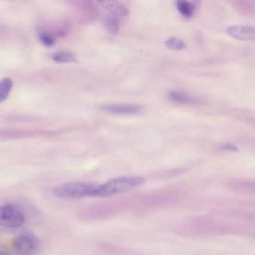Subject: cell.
<instances>
[{"label":"cell","instance_id":"cell-1","mask_svg":"<svg viewBox=\"0 0 255 255\" xmlns=\"http://www.w3.org/2000/svg\"><path fill=\"white\" fill-rule=\"evenodd\" d=\"M146 180L139 176H122L110 180L105 184L98 185L94 196L106 197L123 194L141 187Z\"/></svg>","mask_w":255,"mask_h":255},{"label":"cell","instance_id":"cell-2","mask_svg":"<svg viewBox=\"0 0 255 255\" xmlns=\"http://www.w3.org/2000/svg\"><path fill=\"white\" fill-rule=\"evenodd\" d=\"M98 184L86 182H69L58 186L53 190L56 196L63 199H79L94 196Z\"/></svg>","mask_w":255,"mask_h":255},{"label":"cell","instance_id":"cell-3","mask_svg":"<svg viewBox=\"0 0 255 255\" xmlns=\"http://www.w3.org/2000/svg\"><path fill=\"white\" fill-rule=\"evenodd\" d=\"M25 222L23 214L11 205L0 206V226L18 228Z\"/></svg>","mask_w":255,"mask_h":255},{"label":"cell","instance_id":"cell-4","mask_svg":"<svg viewBox=\"0 0 255 255\" xmlns=\"http://www.w3.org/2000/svg\"><path fill=\"white\" fill-rule=\"evenodd\" d=\"M103 110L111 114L133 115L141 114L144 111V108L142 105L136 104H114L105 105L103 107Z\"/></svg>","mask_w":255,"mask_h":255},{"label":"cell","instance_id":"cell-5","mask_svg":"<svg viewBox=\"0 0 255 255\" xmlns=\"http://www.w3.org/2000/svg\"><path fill=\"white\" fill-rule=\"evenodd\" d=\"M38 239L33 235L24 234L17 239L15 248L17 252L22 255H28L38 247Z\"/></svg>","mask_w":255,"mask_h":255},{"label":"cell","instance_id":"cell-6","mask_svg":"<svg viewBox=\"0 0 255 255\" xmlns=\"http://www.w3.org/2000/svg\"><path fill=\"white\" fill-rule=\"evenodd\" d=\"M231 37L239 40H255V28L249 25H231L227 29Z\"/></svg>","mask_w":255,"mask_h":255},{"label":"cell","instance_id":"cell-7","mask_svg":"<svg viewBox=\"0 0 255 255\" xmlns=\"http://www.w3.org/2000/svg\"><path fill=\"white\" fill-rule=\"evenodd\" d=\"M97 2L114 16L125 17L129 15L127 8L117 0H97Z\"/></svg>","mask_w":255,"mask_h":255},{"label":"cell","instance_id":"cell-8","mask_svg":"<svg viewBox=\"0 0 255 255\" xmlns=\"http://www.w3.org/2000/svg\"><path fill=\"white\" fill-rule=\"evenodd\" d=\"M169 97L172 101L180 104H198L200 99L193 97L187 93L183 91H173L169 92Z\"/></svg>","mask_w":255,"mask_h":255},{"label":"cell","instance_id":"cell-9","mask_svg":"<svg viewBox=\"0 0 255 255\" xmlns=\"http://www.w3.org/2000/svg\"><path fill=\"white\" fill-rule=\"evenodd\" d=\"M176 7L177 11L184 18H192L194 14V5L187 0H177Z\"/></svg>","mask_w":255,"mask_h":255},{"label":"cell","instance_id":"cell-10","mask_svg":"<svg viewBox=\"0 0 255 255\" xmlns=\"http://www.w3.org/2000/svg\"><path fill=\"white\" fill-rule=\"evenodd\" d=\"M104 25L109 33L115 35L118 33L119 29V22L116 16L114 15H105L103 18Z\"/></svg>","mask_w":255,"mask_h":255},{"label":"cell","instance_id":"cell-11","mask_svg":"<svg viewBox=\"0 0 255 255\" xmlns=\"http://www.w3.org/2000/svg\"><path fill=\"white\" fill-rule=\"evenodd\" d=\"M13 81L11 78H3L0 80V103L8 98L12 90Z\"/></svg>","mask_w":255,"mask_h":255},{"label":"cell","instance_id":"cell-12","mask_svg":"<svg viewBox=\"0 0 255 255\" xmlns=\"http://www.w3.org/2000/svg\"><path fill=\"white\" fill-rule=\"evenodd\" d=\"M53 59L57 63H74L77 61L76 55L67 51L55 53L53 56Z\"/></svg>","mask_w":255,"mask_h":255},{"label":"cell","instance_id":"cell-13","mask_svg":"<svg viewBox=\"0 0 255 255\" xmlns=\"http://www.w3.org/2000/svg\"><path fill=\"white\" fill-rule=\"evenodd\" d=\"M166 46L173 50H181L186 47V44L180 38L171 37L166 41Z\"/></svg>","mask_w":255,"mask_h":255},{"label":"cell","instance_id":"cell-14","mask_svg":"<svg viewBox=\"0 0 255 255\" xmlns=\"http://www.w3.org/2000/svg\"><path fill=\"white\" fill-rule=\"evenodd\" d=\"M39 38L44 46H48V47L54 46L55 39L52 35L45 33V32H42L39 35Z\"/></svg>","mask_w":255,"mask_h":255},{"label":"cell","instance_id":"cell-15","mask_svg":"<svg viewBox=\"0 0 255 255\" xmlns=\"http://www.w3.org/2000/svg\"><path fill=\"white\" fill-rule=\"evenodd\" d=\"M220 149L222 150L232 151V152H237L238 149L236 146L232 144H224L220 146Z\"/></svg>","mask_w":255,"mask_h":255},{"label":"cell","instance_id":"cell-16","mask_svg":"<svg viewBox=\"0 0 255 255\" xmlns=\"http://www.w3.org/2000/svg\"><path fill=\"white\" fill-rule=\"evenodd\" d=\"M0 255H10L8 254L3 253V252H0Z\"/></svg>","mask_w":255,"mask_h":255}]
</instances>
